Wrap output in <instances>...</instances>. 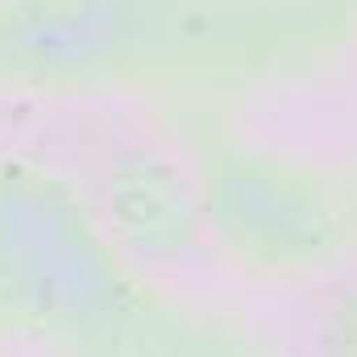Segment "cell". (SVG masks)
<instances>
[{"label":"cell","mask_w":357,"mask_h":357,"mask_svg":"<svg viewBox=\"0 0 357 357\" xmlns=\"http://www.w3.org/2000/svg\"><path fill=\"white\" fill-rule=\"evenodd\" d=\"M38 142L112 250L133 262H167L187 250L199 204L171 142L133 121H100L96 112L46 116Z\"/></svg>","instance_id":"6da1fadb"},{"label":"cell","mask_w":357,"mask_h":357,"mask_svg":"<svg viewBox=\"0 0 357 357\" xmlns=\"http://www.w3.org/2000/svg\"><path fill=\"white\" fill-rule=\"evenodd\" d=\"M303 357H357V282H341L303 307Z\"/></svg>","instance_id":"7a4b0ae2"}]
</instances>
